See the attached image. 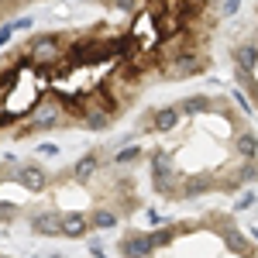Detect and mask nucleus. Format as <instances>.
<instances>
[{
    "instance_id": "obj_4",
    "label": "nucleus",
    "mask_w": 258,
    "mask_h": 258,
    "mask_svg": "<svg viewBox=\"0 0 258 258\" xmlns=\"http://www.w3.org/2000/svg\"><path fill=\"white\" fill-rule=\"evenodd\" d=\"M203 55H200L197 48H189V52H182V55H176V59L165 62V76L169 80H189V76H200L203 73Z\"/></svg>"
},
{
    "instance_id": "obj_2",
    "label": "nucleus",
    "mask_w": 258,
    "mask_h": 258,
    "mask_svg": "<svg viewBox=\"0 0 258 258\" xmlns=\"http://www.w3.org/2000/svg\"><path fill=\"white\" fill-rule=\"evenodd\" d=\"M66 124V103L55 97L38 100L28 114V124H24V135H45V131H55Z\"/></svg>"
},
{
    "instance_id": "obj_21",
    "label": "nucleus",
    "mask_w": 258,
    "mask_h": 258,
    "mask_svg": "<svg viewBox=\"0 0 258 258\" xmlns=\"http://www.w3.org/2000/svg\"><path fill=\"white\" fill-rule=\"evenodd\" d=\"M231 100H234V103H238L241 110H244V117H248V114L255 110V103H251V100L244 97V90H231Z\"/></svg>"
},
{
    "instance_id": "obj_11",
    "label": "nucleus",
    "mask_w": 258,
    "mask_h": 258,
    "mask_svg": "<svg viewBox=\"0 0 258 258\" xmlns=\"http://www.w3.org/2000/svg\"><path fill=\"white\" fill-rule=\"evenodd\" d=\"M179 117H182L179 103H169V107H159V110H152V114H148V120H152L148 127H152V131H162V135H165V131H172V127L179 124Z\"/></svg>"
},
{
    "instance_id": "obj_7",
    "label": "nucleus",
    "mask_w": 258,
    "mask_h": 258,
    "mask_svg": "<svg viewBox=\"0 0 258 258\" xmlns=\"http://www.w3.org/2000/svg\"><path fill=\"white\" fill-rule=\"evenodd\" d=\"M14 182L24 186L28 193H41V189H48V172L31 162V165H21L18 172H14Z\"/></svg>"
},
{
    "instance_id": "obj_15",
    "label": "nucleus",
    "mask_w": 258,
    "mask_h": 258,
    "mask_svg": "<svg viewBox=\"0 0 258 258\" xmlns=\"http://www.w3.org/2000/svg\"><path fill=\"white\" fill-rule=\"evenodd\" d=\"M90 220H93V231H114L120 224V214L110 210V207H97V210L90 214Z\"/></svg>"
},
{
    "instance_id": "obj_6",
    "label": "nucleus",
    "mask_w": 258,
    "mask_h": 258,
    "mask_svg": "<svg viewBox=\"0 0 258 258\" xmlns=\"http://www.w3.org/2000/svg\"><path fill=\"white\" fill-rule=\"evenodd\" d=\"M117 251H120V258H152L155 255V244H152L148 234L135 231V234H124V238H120Z\"/></svg>"
},
{
    "instance_id": "obj_26",
    "label": "nucleus",
    "mask_w": 258,
    "mask_h": 258,
    "mask_svg": "<svg viewBox=\"0 0 258 258\" xmlns=\"http://www.w3.org/2000/svg\"><path fill=\"white\" fill-rule=\"evenodd\" d=\"M14 24H18V31H24V28H31L35 21H31V18H21V21H14Z\"/></svg>"
},
{
    "instance_id": "obj_23",
    "label": "nucleus",
    "mask_w": 258,
    "mask_h": 258,
    "mask_svg": "<svg viewBox=\"0 0 258 258\" xmlns=\"http://www.w3.org/2000/svg\"><path fill=\"white\" fill-rule=\"evenodd\" d=\"M14 31H18V24H14V21H4V24H0V41L7 45V41L14 38Z\"/></svg>"
},
{
    "instance_id": "obj_30",
    "label": "nucleus",
    "mask_w": 258,
    "mask_h": 258,
    "mask_svg": "<svg viewBox=\"0 0 258 258\" xmlns=\"http://www.w3.org/2000/svg\"><path fill=\"white\" fill-rule=\"evenodd\" d=\"M48 258H62V255H48Z\"/></svg>"
},
{
    "instance_id": "obj_22",
    "label": "nucleus",
    "mask_w": 258,
    "mask_h": 258,
    "mask_svg": "<svg viewBox=\"0 0 258 258\" xmlns=\"http://www.w3.org/2000/svg\"><path fill=\"white\" fill-rule=\"evenodd\" d=\"M255 207V193H241L238 203H234V214H244V210H251Z\"/></svg>"
},
{
    "instance_id": "obj_8",
    "label": "nucleus",
    "mask_w": 258,
    "mask_h": 258,
    "mask_svg": "<svg viewBox=\"0 0 258 258\" xmlns=\"http://www.w3.org/2000/svg\"><path fill=\"white\" fill-rule=\"evenodd\" d=\"M231 62H234L238 73H255V66H258V41H238V45L231 48Z\"/></svg>"
},
{
    "instance_id": "obj_3",
    "label": "nucleus",
    "mask_w": 258,
    "mask_h": 258,
    "mask_svg": "<svg viewBox=\"0 0 258 258\" xmlns=\"http://www.w3.org/2000/svg\"><path fill=\"white\" fill-rule=\"evenodd\" d=\"M66 45H62V35H38V38H31V45L24 48V55L21 62H28V66H55V62L66 59Z\"/></svg>"
},
{
    "instance_id": "obj_9",
    "label": "nucleus",
    "mask_w": 258,
    "mask_h": 258,
    "mask_svg": "<svg viewBox=\"0 0 258 258\" xmlns=\"http://www.w3.org/2000/svg\"><path fill=\"white\" fill-rule=\"evenodd\" d=\"M224 234V244L234 251L238 258H255V241H251V234H244V231H238V227H227V231H220Z\"/></svg>"
},
{
    "instance_id": "obj_5",
    "label": "nucleus",
    "mask_w": 258,
    "mask_h": 258,
    "mask_svg": "<svg viewBox=\"0 0 258 258\" xmlns=\"http://www.w3.org/2000/svg\"><path fill=\"white\" fill-rule=\"evenodd\" d=\"M31 231L38 238H66V214H59V210H35L31 214Z\"/></svg>"
},
{
    "instance_id": "obj_18",
    "label": "nucleus",
    "mask_w": 258,
    "mask_h": 258,
    "mask_svg": "<svg viewBox=\"0 0 258 258\" xmlns=\"http://www.w3.org/2000/svg\"><path fill=\"white\" fill-rule=\"evenodd\" d=\"M138 159H141L138 145H120L117 152H114V162H117V165H131V162H138Z\"/></svg>"
},
{
    "instance_id": "obj_25",
    "label": "nucleus",
    "mask_w": 258,
    "mask_h": 258,
    "mask_svg": "<svg viewBox=\"0 0 258 258\" xmlns=\"http://www.w3.org/2000/svg\"><path fill=\"white\" fill-rule=\"evenodd\" d=\"M86 248H90V255H93V258H103V255H107V248H103V244H100L97 238H90V241H86Z\"/></svg>"
},
{
    "instance_id": "obj_14",
    "label": "nucleus",
    "mask_w": 258,
    "mask_h": 258,
    "mask_svg": "<svg viewBox=\"0 0 258 258\" xmlns=\"http://www.w3.org/2000/svg\"><path fill=\"white\" fill-rule=\"evenodd\" d=\"M214 186H220V182H214L210 176H186V182L179 186V200H193L200 197V193H207V189H214Z\"/></svg>"
},
{
    "instance_id": "obj_24",
    "label": "nucleus",
    "mask_w": 258,
    "mask_h": 258,
    "mask_svg": "<svg viewBox=\"0 0 258 258\" xmlns=\"http://www.w3.org/2000/svg\"><path fill=\"white\" fill-rule=\"evenodd\" d=\"M38 155H45V159H55V155H59V145H55V141H41V145H38Z\"/></svg>"
},
{
    "instance_id": "obj_20",
    "label": "nucleus",
    "mask_w": 258,
    "mask_h": 258,
    "mask_svg": "<svg viewBox=\"0 0 258 258\" xmlns=\"http://www.w3.org/2000/svg\"><path fill=\"white\" fill-rule=\"evenodd\" d=\"M238 11H241V0H220L214 14H217V18H234Z\"/></svg>"
},
{
    "instance_id": "obj_17",
    "label": "nucleus",
    "mask_w": 258,
    "mask_h": 258,
    "mask_svg": "<svg viewBox=\"0 0 258 258\" xmlns=\"http://www.w3.org/2000/svg\"><path fill=\"white\" fill-rule=\"evenodd\" d=\"M179 231H182L179 224H162L159 231H148V238H152V244H155V251H159V248H169V244L176 241V234H179Z\"/></svg>"
},
{
    "instance_id": "obj_16",
    "label": "nucleus",
    "mask_w": 258,
    "mask_h": 258,
    "mask_svg": "<svg viewBox=\"0 0 258 258\" xmlns=\"http://www.w3.org/2000/svg\"><path fill=\"white\" fill-rule=\"evenodd\" d=\"M210 107H217L214 100L207 97V93H200V97H186L179 103V110H182V117H193V114H203V110H210Z\"/></svg>"
},
{
    "instance_id": "obj_13",
    "label": "nucleus",
    "mask_w": 258,
    "mask_h": 258,
    "mask_svg": "<svg viewBox=\"0 0 258 258\" xmlns=\"http://www.w3.org/2000/svg\"><path fill=\"white\" fill-rule=\"evenodd\" d=\"M86 231H93V220H90V214L69 210V214H66V238L80 241V238H86Z\"/></svg>"
},
{
    "instance_id": "obj_10",
    "label": "nucleus",
    "mask_w": 258,
    "mask_h": 258,
    "mask_svg": "<svg viewBox=\"0 0 258 258\" xmlns=\"http://www.w3.org/2000/svg\"><path fill=\"white\" fill-rule=\"evenodd\" d=\"M100 162H103V159H100V152L93 148V152H86V155L76 159V165L69 169V176L76 179V182H90V179L100 172Z\"/></svg>"
},
{
    "instance_id": "obj_28",
    "label": "nucleus",
    "mask_w": 258,
    "mask_h": 258,
    "mask_svg": "<svg viewBox=\"0 0 258 258\" xmlns=\"http://www.w3.org/2000/svg\"><path fill=\"white\" fill-rule=\"evenodd\" d=\"M21 4H41V0H21Z\"/></svg>"
},
{
    "instance_id": "obj_27",
    "label": "nucleus",
    "mask_w": 258,
    "mask_h": 258,
    "mask_svg": "<svg viewBox=\"0 0 258 258\" xmlns=\"http://www.w3.org/2000/svg\"><path fill=\"white\" fill-rule=\"evenodd\" d=\"M251 241H255V244H258V227H251Z\"/></svg>"
},
{
    "instance_id": "obj_1",
    "label": "nucleus",
    "mask_w": 258,
    "mask_h": 258,
    "mask_svg": "<svg viewBox=\"0 0 258 258\" xmlns=\"http://www.w3.org/2000/svg\"><path fill=\"white\" fill-rule=\"evenodd\" d=\"M148 172H152V189L162 193V197H176L179 186H182V176L176 169V159L169 148H155L152 159H148Z\"/></svg>"
},
{
    "instance_id": "obj_19",
    "label": "nucleus",
    "mask_w": 258,
    "mask_h": 258,
    "mask_svg": "<svg viewBox=\"0 0 258 258\" xmlns=\"http://www.w3.org/2000/svg\"><path fill=\"white\" fill-rule=\"evenodd\" d=\"M18 217V207L11 200H0V220H4V231H11V220Z\"/></svg>"
},
{
    "instance_id": "obj_12",
    "label": "nucleus",
    "mask_w": 258,
    "mask_h": 258,
    "mask_svg": "<svg viewBox=\"0 0 258 258\" xmlns=\"http://www.w3.org/2000/svg\"><path fill=\"white\" fill-rule=\"evenodd\" d=\"M231 145H234V155H238L241 162H255V159H258V135H255V131L241 127Z\"/></svg>"
},
{
    "instance_id": "obj_29",
    "label": "nucleus",
    "mask_w": 258,
    "mask_h": 258,
    "mask_svg": "<svg viewBox=\"0 0 258 258\" xmlns=\"http://www.w3.org/2000/svg\"><path fill=\"white\" fill-rule=\"evenodd\" d=\"M0 258H14V255H0Z\"/></svg>"
}]
</instances>
